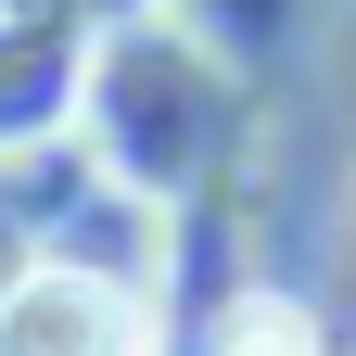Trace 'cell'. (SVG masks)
I'll use <instances>...</instances> for the list:
<instances>
[{"label": "cell", "mask_w": 356, "mask_h": 356, "mask_svg": "<svg viewBox=\"0 0 356 356\" xmlns=\"http://www.w3.org/2000/svg\"><path fill=\"white\" fill-rule=\"evenodd\" d=\"M76 140H89V165H102L115 191L178 204L216 165V140H229V89H216L204 38H178L153 13L140 26H102L89 38V89H76Z\"/></svg>", "instance_id": "obj_1"}, {"label": "cell", "mask_w": 356, "mask_h": 356, "mask_svg": "<svg viewBox=\"0 0 356 356\" xmlns=\"http://www.w3.org/2000/svg\"><path fill=\"white\" fill-rule=\"evenodd\" d=\"M0 356H153V331H140V293L76 280V267H26L0 293Z\"/></svg>", "instance_id": "obj_2"}, {"label": "cell", "mask_w": 356, "mask_h": 356, "mask_svg": "<svg viewBox=\"0 0 356 356\" xmlns=\"http://www.w3.org/2000/svg\"><path fill=\"white\" fill-rule=\"evenodd\" d=\"M204 356H331L318 343V318H305V293H229V305H216V318H204Z\"/></svg>", "instance_id": "obj_3"}, {"label": "cell", "mask_w": 356, "mask_h": 356, "mask_svg": "<svg viewBox=\"0 0 356 356\" xmlns=\"http://www.w3.org/2000/svg\"><path fill=\"white\" fill-rule=\"evenodd\" d=\"M26 267H38V229H26V216H13V204H0V293H13V280H26Z\"/></svg>", "instance_id": "obj_4"}]
</instances>
